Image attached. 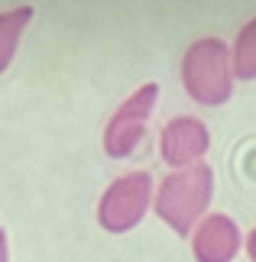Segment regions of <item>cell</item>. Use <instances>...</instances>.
<instances>
[{"label": "cell", "instance_id": "8992f818", "mask_svg": "<svg viewBox=\"0 0 256 262\" xmlns=\"http://www.w3.org/2000/svg\"><path fill=\"white\" fill-rule=\"evenodd\" d=\"M240 246V227L227 214H208L191 233V256L198 262H230Z\"/></svg>", "mask_w": 256, "mask_h": 262}, {"label": "cell", "instance_id": "52a82bcc", "mask_svg": "<svg viewBox=\"0 0 256 262\" xmlns=\"http://www.w3.org/2000/svg\"><path fill=\"white\" fill-rule=\"evenodd\" d=\"M29 19H33V7H16V10H4L0 13V75L13 62Z\"/></svg>", "mask_w": 256, "mask_h": 262}, {"label": "cell", "instance_id": "5b68a950", "mask_svg": "<svg viewBox=\"0 0 256 262\" xmlns=\"http://www.w3.org/2000/svg\"><path fill=\"white\" fill-rule=\"evenodd\" d=\"M211 149V133L208 123L198 117H172L159 133V156L172 172L179 168H191L198 165Z\"/></svg>", "mask_w": 256, "mask_h": 262}, {"label": "cell", "instance_id": "30bf717a", "mask_svg": "<svg viewBox=\"0 0 256 262\" xmlns=\"http://www.w3.org/2000/svg\"><path fill=\"white\" fill-rule=\"evenodd\" d=\"M0 262H10V246H7V233L0 230Z\"/></svg>", "mask_w": 256, "mask_h": 262}, {"label": "cell", "instance_id": "3957f363", "mask_svg": "<svg viewBox=\"0 0 256 262\" xmlns=\"http://www.w3.org/2000/svg\"><path fill=\"white\" fill-rule=\"evenodd\" d=\"M152 178L149 172H127L114 178L97 201V224L107 233H127L146 217L152 204Z\"/></svg>", "mask_w": 256, "mask_h": 262}, {"label": "cell", "instance_id": "277c9868", "mask_svg": "<svg viewBox=\"0 0 256 262\" xmlns=\"http://www.w3.org/2000/svg\"><path fill=\"white\" fill-rule=\"evenodd\" d=\"M156 100H159V84L146 81L110 114L104 126V152L110 159H130L140 149L143 136H146V123L156 110Z\"/></svg>", "mask_w": 256, "mask_h": 262}, {"label": "cell", "instance_id": "ba28073f", "mask_svg": "<svg viewBox=\"0 0 256 262\" xmlns=\"http://www.w3.org/2000/svg\"><path fill=\"white\" fill-rule=\"evenodd\" d=\"M230 58H233V75L240 81H256V16L237 33Z\"/></svg>", "mask_w": 256, "mask_h": 262}, {"label": "cell", "instance_id": "7a4b0ae2", "mask_svg": "<svg viewBox=\"0 0 256 262\" xmlns=\"http://www.w3.org/2000/svg\"><path fill=\"white\" fill-rule=\"evenodd\" d=\"M233 58L230 49L214 36H204L198 42L188 46L185 58H182V84H185L188 97L201 107H221L227 104L233 94Z\"/></svg>", "mask_w": 256, "mask_h": 262}, {"label": "cell", "instance_id": "9c48e42d", "mask_svg": "<svg viewBox=\"0 0 256 262\" xmlns=\"http://www.w3.org/2000/svg\"><path fill=\"white\" fill-rule=\"evenodd\" d=\"M247 256L250 262H256V230H250V236H247Z\"/></svg>", "mask_w": 256, "mask_h": 262}, {"label": "cell", "instance_id": "6da1fadb", "mask_svg": "<svg viewBox=\"0 0 256 262\" xmlns=\"http://www.w3.org/2000/svg\"><path fill=\"white\" fill-rule=\"evenodd\" d=\"M214 198V172L211 165H191V168H179V172H169L159 181L156 188V214L166 227H172L179 236L194 233V227L204 220V210H208Z\"/></svg>", "mask_w": 256, "mask_h": 262}]
</instances>
